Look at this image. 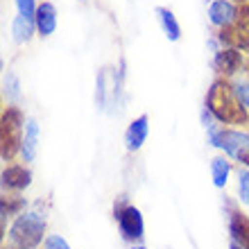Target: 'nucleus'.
<instances>
[{
	"instance_id": "obj_20",
	"label": "nucleus",
	"mask_w": 249,
	"mask_h": 249,
	"mask_svg": "<svg viewBox=\"0 0 249 249\" xmlns=\"http://www.w3.org/2000/svg\"><path fill=\"white\" fill-rule=\"evenodd\" d=\"M46 249H71V247L66 245L64 238H59V236H50V238L46 240Z\"/></svg>"
},
{
	"instance_id": "obj_23",
	"label": "nucleus",
	"mask_w": 249,
	"mask_h": 249,
	"mask_svg": "<svg viewBox=\"0 0 249 249\" xmlns=\"http://www.w3.org/2000/svg\"><path fill=\"white\" fill-rule=\"evenodd\" d=\"M136 249H143V247H136Z\"/></svg>"
},
{
	"instance_id": "obj_11",
	"label": "nucleus",
	"mask_w": 249,
	"mask_h": 249,
	"mask_svg": "<svg viewBox=\"0 0 249 249\" xmlns=\"http://www.w3.org/2000/svg\"><path fill=\"white\" fill-rule=\"evenodd\" d=\"M231 233L245 249H249V220H245L240 213H233L231 217Z\"/></svg>"
},
{
	"instance_id": "obj_16",
	"label": "nucleus",
	"mask_w": 249,
	"mask_h": 249,
	"mask_svg": "<svg viewBox=\"0 0 249 249\" xmlns=\"http://www.w3.org/2000/svg\"><path fill=\"white\" fill-rule=\"evenodd\" d=\"M16 5H18V12L20 16H25V18H32L36 9H34V0H16Z\"/></svg>"
},
{
	"instance_id": "obj_3",
	"label": "nucleus",
	"mask_w": 249,
	"mask_h": 249,
	"mask_svg": "<svg viewBox=\"0 0 249 249\" xmlns=\"http://www.w3.org/2000/svg\"><path fill=\"white\" fill-rule=\"evenodd\" d=\"M213 145L222 147L231 157L247 161L249 159V136L240 131H222V134H213Z\"/></svg>"
},
{
	"instance_id": "obj_9",
	"label": "nucleus",
	"mask_w": 249,
	"mask_h": 249,
	"mask_svg": "<svg viewBox=\"0 0 249 249\" xmlns=\"http://www.w3.org/2000/svg\"><path fill=\"white\" fill-rule=\"evenodd\" d=\"M2 184L9 186V188H25L30 184V172L20 165H12L2 172Z\"/></svg>"
},
{
	"instance_id": "obj_19",
	"label": "nucleus",
	"mask_w": 249,
	"mask_h": 249,
	"mask_svg": "<svg viewBox=\"0 0 249 249\" xmlns=\"http://www.w3.org/2000/svg\"><path fill=\"white\" fill-rule=\"evenodd\" d=\"M240 197L249 204V172H240Z\"/></svg>"
},
{
	"instance_id": "obj_24",
	"label": "nucleus",
	"mask_w": 249,
	"mask_h": 249,
	"mask_svg": "<svg viewBox=\"0 0 249 249\" xmlns=\"http://www.w3.org/2000/svg\"><path fill=\"white\" fill-rule=\"evenodd\" d=\"M247 163H249V159H247Z\"/></svg>"
},
{
	"instance_id": "obj_17",
	"label": "nucleus",
	"mask_w": 249,
	"mask_h": 249,
	"mask_svg": "<svg viewBox=\"0 0 249 249\" xmlns=\"http://www.w3.org/2000/svg\"><path fill=\"white\" fill-rule=\"evenodd\" d=\"M5 93L12 100L18 98V82H16V77H14V75H7V77H5Z\"/></svg>"
},
{
	"instance_id": "obj_8",
	"label": "nucleus",
	"mask_w": 249,
	"mask_h": 249,
	"mask_svg": "<svg viewBox=\"0 0 249 249\" xmlns=\"http://www.w3.org/2000/svg\"><path fill=\"white\" fill-rule=\"evenodd\" d=\"M145 136H147V118L141 116L138 120H134V123L129 124V129L124 134V143H127L129 150H138V147L143 145Z\"/></svg>"
},
{
	"instance_id": "obj_7",
	"label": "nucleus",
	"mask_w": 249,
	"mask_h": 249,
	"mask_svg": "<svg viewBox=\"0 0 249 249\" xmlns=\"http://www.w3.org/2000/svg\"><path fill=\"white\" fill-rule=\"evenodd\" d=\"M209 18L213 25H229L236 18V7L227 0H215L209 9Z\"/></svg>"
},
{
	"instance_id": "obj_21",
	"label": "nucleus",
	"mask_w": 249,
	"mask_h": 249,
	"mask_svg": "<svg viewBox=\"0 0 249 249\" xmlns=\"http://www.w3.org/2000/svg\"><path fill=\"white\" fill-rule=\"evenodd\" d=\"M240 23H243L245 30H249V7H243V9H240Z\"/></svg>"
},
{
	"instance_id": "obj_15",
	"label": "nucleus",
	"mask_w": 249,
	"mask_h": 249,
	"mask_svg": "<svg viewBox=\"0 0 249 249\" xmlns=\"http://www.w3.org/2000/svg\"><path fill=\"white\" fill-rule=\"evenodd\" d=\"M211 168H213V181H215V186H224V184H227V175H229V163H227V161H224L222 157H217V159H213Z\"/></svg>"
},
{
	"instance_id": "obj_2",
	"label": "nucleus",
	"mask_w": 249,
	"mask_h": 249,
	"mask_svg": "<svg viewBox=\"0 0 249 249\" xmlns=\"http://www.w3.org/2000/svg\"><path fill=\"white\" fill-rule=\"evenodd\" d=\"M43 229H46V220L39 217L36 213H25L20 215L12 227V243L20 249H32L41 243L43 238Z\"/></svg>"
},
{
	"instance_id": "obj_18",
	"label": "nucleus",
	"mask_w": 249,
	"mask_h": 249,
	"mask_svg": "<svg viewBox=\"0 0 249 249\" xmlns=\"http://www.w3.org/2000/svg\"><path fill=\"white\" fill-rule=\"evenodd\" d=\"M236 95L240 98V102H243L245 107H249V84L247 82H236Z\"/></svg>"
},
{
	"instance_id": "obj_14",
	"label": "nucleus",
	"mask_w": 249,
	"mask_h": 249,
	"mask_svg": "<svg viewBox=\"0 0 249 249\" xmlns=\"http://www.w3.org/2000/svg\"><path fill=\"white\" fill-rule=\"evenodd\" d=\"M30 36H32V20L25 16H18L14 20V39L20 43V41H27Z\"/></svg>"
},
{
	"instance_id": "obj_4",
	"label": "nucleus",
	"mask_w": 249,
	"mask_h": 249,
	"mask_svg": "<svg viewBox=\"0 0 249 249\" xmlns=\"http://www.w3.org/2000/svg\"><path fill=\"white\" fill-rule=\"evenodd\" d=\"M18 129H20V113L16 109H7L2 116V157H12L18 143Z\"/></svg>"
},
{
	"instance_id": "obj_6",
	"label": "nucleus",
	"mask_w": 249,
	"mask_h": 249,
	"mask_svg": "<svg viewBox=\"0 0 249 249\" xmlns=\"http://www.w3.org/2000/svg\"><path fill=\"white\" fill-rule=\"evenodd\" d=\"M36 27H39L41 36H48V34L54 32V27H57V12H54V7L50 2H43V5L36 7Z\"/></svg>"
},
{
	"instance_id": "obj_22",
	"label": "nucleus",
	"mask_w": 249,
	"mask_h": 249,
	"mask_svg": "<svg viewBox=\"0 0 249 249\" xmlns=\"http://www.w3.org/2000/svg\"><path fill=\"white\" fill-rule=\"evenodd\" d=\"M231 249H245V247H238V245H231Z\"/></svg>"
},
{
	"instance_id": "obj_5",
	"label": "nucleus",
	"mask_w": 249,
	"mask_h": 249,
	"mask_svg": "<svg viewBox=\"0 0 249 249\" xmlns=\"http://www.w3.org/2000/svg\"><path fill=\"white\" fill-rule=\"evenodd\" d=\"M118 222H120V231L124 238H141L143 236V217L134 206L118 211Z\"/></svg>"
},
{
	"instance_id": "obj_12",
	"label": "nucleus",
	"mask_w": 249,
	"mask_h": 249,
	"mask_svg": "<svg viewBox=\"0 0 249 249\" xmlns=\"http://www.w3.org/2000/svg\"><path fill=\"white\" fill-rule=\"evenodd\" d=\"M215 64H217L220 71H224L227 75H231V72H236L238 66H240V54H238L236 50H222V53L217 54Z\"/></svg>"
},
{
	"instance_id": "obj_13",
	"label": "nucleus",
	"mask_w": 249,
	"mask_h": 249,
	"mask_svg": "<svg viewBox=\"0 0 249 249\" xmlns=\"http://www.w3.org/2000/svg\"><path fill=\"white\" fill-rule=\"evenodd\" d=\"M157 14H159L161 25H163V32L168 34V39L177 41L179 39V25H177V20H175V16H172V12H168V9H163V7H159Z\"/></svg>"
},
{
	"instance_id": "obj_1",
	"label": "nucleus",
	"mask_w": 249,
	"mask_h": 249,
	"mask_svg": "<svg viewBox=\"0 0 249 249\" xmlns=\"http://www.w3.org/2000/svg\"><path fill=\"white\" fill-rule=\"evenodd\" d=\"M238 100L240 98L236 95V91H231L229 84L215 82V84L211 86L206 102H209V109L220 120H224V123H243L247 118V113H245V109L240 107Z\"/></svg>"
},
{
	"instance_id": "obj_10",
	"label": "nucleus",
	"mask_w": 249,
	"mask_h": 249,
	"mask_svg": "<svg viewBox=\"0 0 249 249\" xmlns=\"http://www.w3.org/2000/svg\"><path fill=\"white\" fill-rule=\"evenodd\" d=\"M36 138H39V127L34 120H27L25 123V141H23V157L25 161H32L34 154H36Z\"/></svg>"
}]
</instances>
